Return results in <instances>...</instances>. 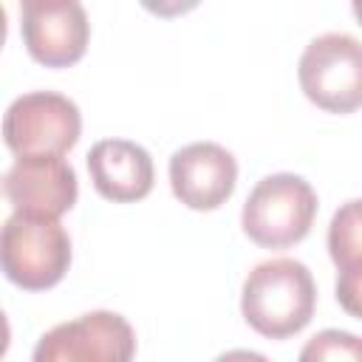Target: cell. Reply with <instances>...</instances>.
Returning <instances> with one entry per match:
<instances>
[{
  "mask_svg": "<svg viewBox=\"0 0 362 362\" xmlns=\"http://www.w3.org/2000/svg\"><path fill=\"white\" fill-rule=\"evenodd\" d=\"M314 305L317 286L308 266L300 260H263L243 280V320L269 339H286L300 334L311 322Z\"/></svg>",
  "mask_w": 362,
  "mask_h": 362,
  "instance_id": "1",
  "label": "cell"
},
{
  "mask_svg": "<svg viewBox=\"0 0 362 362\" xmlns=\"http://www.w3.org/2000/svg\"><path fill=\"white\" fill-rule=\"evenodd\" d=\"M317 192L294 173H274L255 184L249 192L240 223L249 240L263 249H288L300 243L314 223Z\"/></svg>",
  "mask_w": 362,
  "mask_h": 362,
  "instance_id": "2",
  "label": "cell"
},
{
  "mask_svg": "<svg viewBox=\"0 0 362 362\" xmlns=\"http://www.w3.org/2000/svg\"><path fill=\"white\" fill-rule=\"evenodd\" d=\"M0 263L14 286L45 291L57 286L71 266V238L54 218L14 212L3 223Z\"/></svg>",
  "mask_w": 362,
  "mask_h": 362,
  "instance_id": "3",
  "label": "cell"
},
{
  "mask_svg": "<svg viewBox=\"0 0 362 362\" xmlns=\"http://www.w3.org/2000/svg\"><path fill=\"white\" fill-rule=\"evenodd\" d=\"M82 133L76 102L57 90H31L17 96L3 116L6 147L17 158L65 156Z\"/></svg>",
  "mask_w": 362,
  "mask_h": 362,
  "instance_id": "4",
  "label": "cell"
},
{
  "mask_svg": "<svg viewBox=\"0 0 362 362\" xmlns=\"http://www.w3.org/2000/svg\"><path fill=\"white\" fill-rule=\"evenodd\" d=\"M297 76L303 93L328 113L362 107V42L342 31L314 37L300 57Z\"/></svg>",
  "mask_w": 362,
  "mask_h": 362,
  "instance_id": "5",
  "label": "cell"
},
{
  "mask_svg": "<svg viewBox=\"0 0 362 362\" xmlns=\"http://www.w3.org/2000/svg\"><path fill=\"white\" fill-rule=\"evenodd\" d=\"M133 325L116 311H90L40 337L31 362H133Z\"/></svg>",
  "mask_w": 362,
  "mask_h": 362,
  "instance_id": "6",
  "label": "cell"
},
{
  "mask_svg": "<svg viewBox=\"0 0 362 362\" xmlns=\"http://www.w3.org/2000/svg\"><path fill=\"white\" fill-rule=\"evenodd\" d=\"M20 31L28 54L45 68H68L82 59L90 23L76 0H23Z\"/></svg>",
  "mask_w": 362,
  "mask_h": 362,
  "instance_id": "7",
  "label": "cell"
},
{
  "mask_svg": "<svg viewBox=\"0 0 362 362\" xmlns=\"http://www.w3.org/2000/svg\"><path fill=\"white\" fill-rule=\"evenodd\" d=\"M238 184L235 156L215 141H192L173 153L170 158V187L173 195L198 212L218 209L226 204Z\"/></svg>",
  "mask_w": 362,
  "mask_h": 362,
  "instance_id": "8",
  "label": "cell"
},
{
  "mask_svg": "<svg viewBox=\"0 0 362 362\" xmlns=\"http://www.w3.org/2000/svg\"><path fill=\"white\" fill-rule=\"evenodd\" d=\"M3 192L14 212L59 221V215L76 204L79 184L74 167L62 156H37L17 158L8 167Z\"/></svg>",
  "mask_w": 362,
  "mask_h": 362,
  "instance_id": "9",
  "label": "cell"
},
{
  "mask_svg": "<svg viewBox=\"0 0 362 362\" xmlns=\"http://www.w3.org/2000/svg\"><path fill=\"white\" fill-rule=\"evenodd\" d=\"M88 173L96 192L113 204H133L153 189L150 153L127 139H102L88 150Z\"/></svg>",
  "mask_w": 362,
  "mask_h": 362,
  "instance_id": "10",
  "label": "cell"
},
{
  "mask_svg": "<svg viewBox=\"0 0 362 362\" xmlns=\"http://www.w3.org/2000/svg\"><path fill=\"white\" fill-rule=\"evenodd\" d=\"M328 255L337 269L362 263V198L342 204L328 226Z\"/></svg>",
  "mask_w": 362,
  "mask_h": 362,
  "instance_id": "11",
  "label": "cell"
},
{
  "mask_svg": "<svg viewBox=\"0 0 362 362\" xmlns=\"http://www.w3.org/2000/svg\"><path fill=\"white\" fill-rule=\"evenodd\" d=\"M297 362H362V337L339 328H325L303 345Z\"/></svg>",
  "mask_w": 362,
  "mask_h": 362,
  "instance_id": "12",
  "label": "cell"
},
{
  "mask_svg": "<svg viewBox=\"0 0 362 362\" xmlns=\"http://www.w3.org/2000/svg\"><path fill=\"white\" fill-rule=\"evenodd\" d=\"M337 303L345 314L362 320V263L339 269L337 274Z\"/></svg>",
  "mask_w": 362,
  "mask_h": 362,
  "instance_id": "13",
  "label": "cell"
},
{
  "mask_svg": "<svg viewBox=\"0 0 362 362\" xmlns=\"http://www.w3.org/2000/svg\"><path fill=\"white\" fill-rule=\"evenodd\" d=\"M215 362H272V359H266V356H263V354H257V351H243V348H235V351L221 354Z\"/></svg>",
  "mask_w": 362,
  "mask_h": 362,
  "instance_id": "14",
  "label": "cell"
},
{
  "mask_svg": "<svg viewBox=\"0 0 362 362\" xmlns=\"http://www.w3.org/2000/svg\"><path fill=\"white\" fill-rule=\"evenodd\" d=\"M351 8H354V14H356V20L362 23V0H354V6H351Z\"/></svg>",
  "mask_w": 362,
  "mask_h": 362,
  "instance_id": "15",
  "label": "cell"
}]
</instances>
